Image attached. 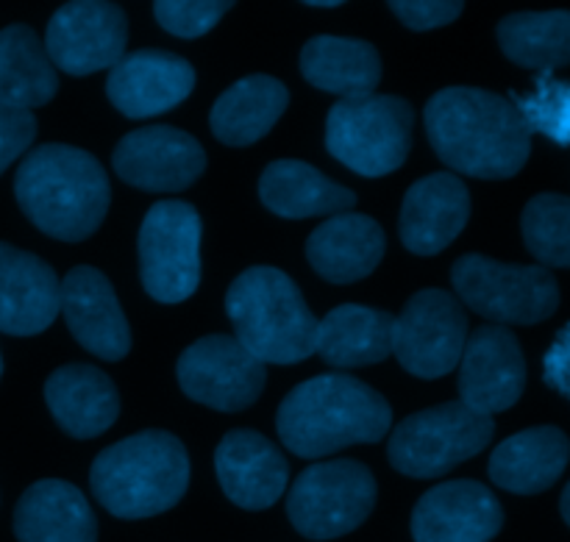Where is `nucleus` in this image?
I'll use <instances>...</instances> for the list:
<instances>
[{
	"label": "nucleus",
	"instance_id": "nucleus-17",
	"mask_svg": "<svg viewBox=\"0 0 570 542\" xmlns=\"http://www.w3.org/2000/svg\"><path fill=\"white\" fill-rule=\"evenodd\" d=\"M504 526V510L493 490L473 479L429 490L412 510L415 542H490Z\"/></svg>",
	"mask_w": 570,
	"mask_h": 542
},
{
	"label": "nucleus",
	"instance_id": "nucleus-40",
	"mask_svg": "<svg viewBox=\"0 0 570 542\" xmlns=\"http://www.w3.org/2000/svg\"><path fill=\"white\" fill-rule=\"evenodd\" d=\"M0 376H3V356H0Z\"/></svg>",
	"mask_w": 570,
	"mask_h": 542
},
{
	"label": "nucleus",
	"instance_id": "nucleus-4",
	"mask_svg": "<svg viewBox=\"0 0 570 542\" xmlns=\"http://www.w3.org/2000/svg\"><path fill=\"white\" fill-rule=\"evenodd\" d=\"M92 495L122 521L173 510L189 487L187 449L170 432H139L100 451L89 471Z\"/></svg>",
	"mask_w": 570,
	"mask_h": 542
},
{
	"label": "nucleus",
	"instance_id": "nucleus-29",
	"mask_svg": "<svg viewBox=\"0 0 570 542\" xmlns=\"http://www.w3.org/2000/svg\"><path fill=\"white\" fill-rule=\"evenodd\" d=\"M301 72L312 87L343 100L376 95L382 81V56L365 39L315 37L301 50Z\"/></svg>",
	"mask_w": 570,
	"mask_h": 542
},
{
	"label": "nucleus",
	"instance_id": "nucleus-13",
	"mask_svg": "<svg viewBox=\"0 0 570 542\" xmlns=\"http://www.w3.org/2000/svg\"><path fill=\"white\" fill-rule=\"evenodd\" d=\"M128 17L117 3L106 0H72L48 22L45 50L53 67L67 76L115 67L126 56Z\"/></svg>",
	"mask_w": 570,
	"mask_h": 542
},
{
	"label": "nucleus",
	"instance_id": "nucleus-16",
	"mask_svg": "<svg viewBox=\"0 0 570 542\" xmlns=\"http://www.w3.org/2000/svg\"><path fill=\"white\" fill-rule=\"evenodd\" d=\"M193 89L195 67L184 56L159 48L122 56L106 78L111 106L131 120L176 109L193 95Z\"/></svg>",
	"mask_w": 570,
	"mask_h": 542
},
{
	"label": "nucleus",
	"instance_id": "nucleus-8",
	"mask_svg": "<svg viewBox=\"0 0 570 542\" xmlns=\"http://www.w3.org/2000/svg\"><path fill=\"white\" fill-rule=\"evenodd\" d=\"M495 434L493 417L468 410L462 401L404 417L390 434V465L410 479H440L482 454Z\"/></svg>",
	"mask_w": 570,
	"mask_h": 542
},
{
	"label": "nucleus",
	"instance_id": "nucleus-34",
	"mask_svg": "<svg viewBox=\"0 0 570 542\" xmlns=\"http://www.w3.org/2000/svg\"><path fill=\"white\" fill-rule=\"evenodd\" d=\"M228 9H232L228 0H220V3L215 0H159L154 3L156 22L167 33L181 39H198L209 33Z\"/></svg>",
	"mask_w": 570,
	"mask_h": 542
},
{
	"label": "nucleus",
	"instance_id": "nucleus-24",
	"mask_svg": "<svg viewBox=\"0 0 570 542\" xmlns=\"http://www.w3.org/2000/svg\"><path fill=\"white\" fill-rule=\"evenodd\" d=\"M14 538L20 542H98V521L76 484L42 479L17 501Z\"/></svg>",
	"mask_w": 570,
	"mask_h": 542
},
{
	"label": "nucleus",
	"instance_id": "nucleus-10",
	"mask_svg": "<svg viewBox=\"0 0 570 542\" xmlns=\"http://www.w3.org/2000/svg\"><path fill=\"white\" fill-rule=\"evenodd\" d=\"M139 276L159 304H181L200 284V215L187 200H159L139 226Z\"/></svg>",
	"mask_w": 570,
	"mask_h": 542
},
{
	"label": "nucleus",
	"instance_id": "nucleus-3",
	"mask_svg": "<svg viewBox=\"0 0 570 542\" xmlns=\"http://www.w3.org/2000/svg\"><path fill=\"white\" fill-rule=\"evenodd\" d=\"M22 215L48 237L81 243L106 220L111 189L106 170L89 150L48 142L22 159L14 176Z\"/></svg>",
	"mask_w": 570,
	"mask_h": 542
},
{
	"label": "nucleus",
	"instance_id": "nucleus-19",
	"mask_svg": "<svg viewBox=\"0 0 570 542\" xmlns=\"http://www.w3.org/2000/svg\"><path fill=\"white\" fill-rule=\"evenodd\" d=\"M215 471L226 499L248 512L271 510L289 482V465L282 449L250 428H234L220 440Z\"/></svg>",
	"mask_w": 570,
	"mask_h": 542
},
{
	"label": "nucleus",
	"instance_id": "nucleus-5",
	"mask_svg": "<svg viewBox=\"0 0 570 542\" xmlns=\"http://www.w3.org/2000/svg\"><path fill=\"white\" fill-rule=\"evenodd\" d=\"M237 343L262 365H298L315 354L317 317L298 284L278 267H248L226 293Z\"/></svg>",
	"mask_w": 570,
	"mask_h": 542
},
{
	"label": "nucleus",
	"instance_id": "nucleus-21",
	"mask_svg": "<svg viewBox=\"0 0 570 542\" xmlns=\"http://www.w3.org/2000/svg\"><path fill=\"white\" fill-rule=\"evenodd\" d=\"M61 312V282L53 267L28 250L0 243V332L33 337Z\"/></svg>",
	"mask_w": 570,
	"mask_h": 542
},
{
	"label": "nucleus",
	"instance_id": "nucleus-38",
	"mask_svg": "<svg viewBox=\"0 0 570 542\" xmlns=\"http://www.w3.org/2000/svg\"><path fill=\"white\" fill-rule=\"evenodd\" d=\"M306 6H312V9H340V0H306Z\"/></svg>",
	"mask_w": 570,
	"mask_h": 542
},
{
	"label": "nucleus",
	"instance_id": "nucleus-2",
	"mask_svg": "<svg viewBox=\"0 0 570 542\" xmlns=\"http://www.w3.org/2000/svg\"><path fill=\"white\" fill-rule=\"evenodd\" d=\"M393 426L387 398L345 373H326L289 390L278 406L282 443L301 460H323L351 445L379 443Z\"/></svg>",
	"mask_w": 570,
	"mask_h": 542
},
{
	"label": "nucleus",
	"instance_id": "nucleus-33",
	"mask_svg": "<svg viewBox=\"0 0 570 542\" xmlns=\"http://www.w3.org/2000/svg\"><path fill=\"white\" fill-rule=\"evenodd\" d=\"M529 131H540L557 145H570V83L557 81L551 72L538 78L532 95H512Z\"/></svg>",
	"mask_w": 570,
	"mask_h": 542
},
{
	"label": "nucleus",
	"instance_id": "nucleus-27",
	"mask_svg": "<svg viewBox=\"0 0 570 542\" xmlns=\"http://www.w3.org/2000/svg\"><path fill=\"white\" fill-rule=\"evenodd\" d=\"M395 317L384 309L343 304L317 321L315 354L332 367L379 365L393 354Z\"/></svg>",
	"mask_w": 570,
	"mask_h": 542
},
{
	"label": "nucleus",
	"instance_id": "nucleus-14",
	"mask_svg": "<svg viewBox=\"0 0 570 542\" xmlns=\"http://www.w3.org/2000/svg\"><path fill=\"white\" fill-rule=\"evenodd\" d=\"M115 173L148 193H181L206 170L204 145L173 126H148L126 134L111 154Z\"/></svg>",
	"mask_w": 570,
	"mask_h": 542
},
{
	"label": "nucleus",
	"instance_id": "nucleus-20",
	"mask_svg": "<svg viewBox=\"0 0 570 542\" xmlns=\"http://www.w3.org/2000/svg\"><path fill=\"white\" fill-rule=\"evenodd\" d=\"M471 217V193L454 173H432L410 187L401 204V243L415 256L449 248Z\"/></svg>",
	"mask_w": 570,
	"mask_h": 542
},
{
	"label": "nucleus",
	"instance_id": "nucleus-25",
	"mask_svg": "<svg viewBox=\"0 0 570 542\" xmlns=\"http://www.w3.org/2000/svg\"><path fill=\"white\" fill-rule=\"evenodd\" d=\"M259 198L284 220L345 215L356 206V195L343 184L323 176L317 167L298 159H278L259 178Z\"/></svg>",
	"mask_w": 570,
	"mask_h": 542
},
{
	"label": "nucleus",
	"instance_id": "nucleus-36",
	"mask_svg": "<svg viewBox=\"0 0 570 542\" xmlns=\"http://www.w3.org/2000/svg\"><path fill=\"white\" fill-rule=\"evenodd\" d=\"M37 139V117L0 106V176L11 161L20 159Z\"/></svg>",
	"mask_w": 570,
	"mask_h": 542
},
{
	"label": "nucleus",
	"instance_id": "nucleus-32",
	"mask_svg": "<svg viewBox=\"0 0 570 542\" xmlns=\"http://www.w3.org/2000/svg\"><path fill=\"white\" fill-rule=\"evenodd\" d=\"M521 228L540 267H570V195H534L523 209Z\"/></svg>",
	"mask_w": 570,
	"mask_h": 542
},
{
	"label": "nucleus",
	"instance_id": "nucleus-22",
	"mask_svg": "<svg viewBox=\"0 0 570 542\" xmlns=\"http://www.w3.org/2000/svg\"><path fill=\"white\" fill-rule=\"evenodd\" d=\"M382 226L373 217L345 211L328 217L306 239V259L312 270L328 284H354L371 276L384 259Z\"/></svg>",
	"mask_w": 570,
	"mask_h": 542
},
{
	"label": "nucleus",
	"instance_id": "nucleus-28",
	"mask_svg": "<svg viewBox=\"0 0 570 542\" xmlns=\"http://www.w3.org/2000/svg\"><path fill=\"white\" fill-rule=\"evenodd\" d=\"M287 104L289 92L278 78L245 76L234 81L212 106V134L223 145L248 148L271 134L278 117L287 111Z\"/></svg>",
	"mask_w": 570,
	"mask_h": 542
},
{
	"label": "nucleus",
	"instance_id": "nucleus-35",
	"mask_svg": "<svg viewBox=\"0 0 570 542\" xmlns=\"http://www.w3.org/2000/svg\"><path fill=\"white\" fill-rule=\"evenodd\" d=\"M465 6L460 0H395L390 11L412 31H432V28L449 26L462 14Z\"/></svg>",
	"mask_w": 570,
	"mask_h": 542
},
{
	"label": "nucleus",
	"instance_id": "nucleus-26",
	"mask_svg": "<svg viewBox=\"0 0 570 542\" xmlns=\"http://www.w3.org/2000/svg\"><path fill=\"white\" fill-rule=\"evenodd\" d=\"M570 460V440L557 426L512 434L490 456V479L501 490L534 495L557 484Z\"/></svg>",
	"mask_w": 570,
	"mask_h": 542
},
{
	"label": "nucleus",
	"instance_id": "nucleus-11",
	"mask_svg": "<svg viewBox=\"0 0 570 542\" xmlns=\"http://www.w3.org/2000/svg\"><path fill=\"white\" fill-rule=\"evenodd\" d=\"M465 343V306L445 289H421L395 317L393 354L417 378H443L454 371Z\"/></svg>",
	"mask_w": 570,
	"mask_h": 542
},
{
	"label": "nucleus",
	"instance_id": "nucleus-1",
	"mask_svg": "<svg viewBox=\"0 0 570 542\" xmlns=\"http://www.w3.org/2000/svg\"><path fill=\"white\" fill-rule=\"evenodd\" d=\"M434 154L454 173L512 178L532 154V131L515 104L479 87H445L423 109Z\"/></svg>",
	"mask_w": 570,
	"mask_h": 542
},
{
	"label": "nucleus",
	"instance_id": "nucleus-6",
	"mask_svg": "<svg viewBox=\"0 0 570 542\" xmlns=\"http://www.w3.org/2000/svg\"><path fill=\"white\" fill-rule=\"evenodd\" d=\"M415 109L395 95H365L332 106L326 148L340 165L367 178L399 170L412 148Z\"/></svg>",
	"mask_w": 570,
	"mask_h": 542
},
{
	"label": "nucleus",
	"instance_id": "nucleus-31",
	"mask_svg": "<svg viewBox=\"0 0 570 542\" xmlns=\"http://www.w3.org/2000/svg\"><path fill=\"white\" fill-rule=\"evenodd\" d=\"M499 45L510 61L551 72L570 65V11H518L499 22Z\"/></svg>",
	"mask_w": 570,
	"mask_h": 542
},
{
	"label": "nucleus",
	"instance_id": "nucleus-23",
	"mask_svg": "<svg viewBox=\"0 0 570 542\" xmlns=\"http://www.w3.org/2000/svg\"><path fill=\"white\" fill-rule=\"evenodd\" d=\"M45 404L61 432L76 440L100 437L120 415L115 382L92 365H65L45 382Z\"/></svg>",
	"mask_w": 570,
	"mask_h": 542
},
{
	"label": "nucleus",
	"instance_id": "nucleus-37",
	"mask_svg": "<svg viewBox=\"0 0 570 542\" xmlns=\"http://www.w3.org/2000/svg\"><path fill=\"white\" fill-rule=\"evenodd\" d=\"M543 378L549 387L570 401V323L557 334L543 359Z\"/></svg>",
	"mask_w": 570,
	"mask_h": 542
},
{
	"label": "nucleus",
	"instance_id": "nucleus-7",
	"mask_svg": "<svg viewBox=\"0 0 570 542\" xmlns=\"http://www.w3.org/2000/svg\"><path fill=\"white\" fill-rule=\"evenodd\" d=\"M456 300L493 326H534L560 306V287L540 265H510L482 254H465L451 267Z\"/></svg>",
	"mask_w": 570,
	"mask_h": 542
},
{
	"label": "nucleus",
	"instance_id": "nucleus-30",
	"mask_svg": "<svg viewBox=\"0 0 570 542\" xmlns=\"http://www.w3.org/2000/svg\"><path fill=\"white\" fill-rule=\"evenodd\" d=\"M59 92V76L42 39L28 26L0 31V106L31 111Z\"/></svg>",
	"mask_w": 570,
	"mask_h": 542
},
{
	"label": "nucleus",
	"instance_id": "nucleus-9",
	"mask_svg": "<svg viewBox=\"0 0 570 542\" xmlns=\"http://www.w3.org/2000/svg\"><path fill=\"white\" fill-rule=\"evenodd\" d=\"M376 493V479L362 462H315L289 487V523L306 540L345 538L371 518Z\"/></svg>",
	"mask_w": 570,
	"mask_h": 542
},
{
	"label": "nucleus",
	"instance_id": "nucleus-18",
	"mask_svg": "<svg viewBox=\"0 0 570 542\" xmlns=\"http://www.w3.org/2000/svg\"><path fill=\"white\" fill-rule=\"evenodd\" d=\"M61 315L78 345L106 362H120L131 351L128 328L115 287L98 267H72L61 282Z\"/></svg>",
	"mask_w": 570,
	"mask_h": 542
},
{
	"label": "nucleus",
	"instance_id": "nucleus-39",
	"mask_svg": "<svg viewBox=\"0 0 570 542\" xmlns=\"http://www.w3.org/2000/svg\"><path fill=\"white\" fill-rule=\"evenodd\" d=\"M560 510H562V518H566V523L570 526V484H568L566 493H562V499H560Z\"/></svg>",
	"mask_w": 570,
	"mask_h": 542
},
{
	"label": "nucleus",
	"instance_id": "nucleus-12",
	"mask_svg": "<svg viewBox=\"0 0 570 542\" xmlns=\"http://www.w3.org/2000/svg\"><path fill=\"white\" fill-rule=\"evenodd\" d=\"M184 395L217 412H243L262 395L265 365L228 334H212L189 345L176 365Z\"/></svg>",
	"mask_w": 570,
	"mask_h": 542
},
{
	"label": "nucleus",
	"instance_id": "nucleus-15",
	"mask_svg": "<svg viewBox=\"0 0 570 542\" xmlns=\"http://www.w3.org/2000/svg\"><path fill=\"white\" fill-rule=\"evenodd\" d=\"M527 359L515 334L504 326H482L468 337L460 359V395L468 410L499 415L521 401Z\"/></svg>",
	"mask_w": 570,
	"mask_h": 542
}]
</instances>
